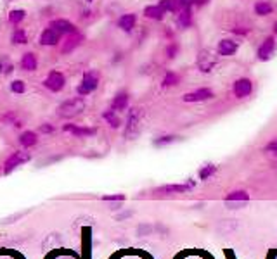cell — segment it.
Wrapping results in <instances>:
<instances>
[{"label": "cell", "instance_id": "obj_1", "mask_svg": "<svg viewBox=\"0 0 277 259\" xmlns=\"http://www.w3.org/2000/svg\"><path fill=\"white\" fill-rule=\"evenodd\" d=\"M144 128V109L140 107H132L128 111L127 125H125V138L127 140H135L140 135Z\"/></svg>", "mask_w": 277, "mask_h": 259}, {"label": "cell", "instance_id": "obj_2", "mask_svg": "<svg viewBox=\"0 0 277 259\" xmlns=\"http://www.w3.org/2000/svg\"><path fill=\"white\" fill-rule=\"evenodd\" d=\"M85 107H87L85 98L73 97L57 105L56 114H57V118H61V119H71V118H76L78 114H82V112L85 111Z\"/></svg>", "mask_w": 277, "mask_h": 259}, {"label": "cell", "instance_id": "obj_3", "mask_svg": "<svg viewBox=\"0 0 277 259\" xmlns=\"http://www.w3.org/2000/svg\"><path fill=\"white\" fill-rule=\"evenodd\" d=\"M30 161H32V154H30V152L16 151V152H12V154L4 161L2 173H4V175H9V173H12L14 169H18L19 166L26 164V162H30Z\"/></svg>", "mask_w": 277, "mask_h": 259}, {"label": "cell", "instance_id": "obj_4", "mask_svg": "<svg viewBox=\"0 0 277 259\" xmlns=\"http://www.w3.org/2000/svg\"><path fill=\"white\" fill-rule=\"evenodd\" d=\"M97 87H99V73H96V71H87V73L83 74L76 92H78L80 97H87V95L92 94Z\"/></svg>", "mask_w": 277, "mask_h": 259}, {"label": "cell", "instance_id": "obj_5", "mask_svg": "<svg viewBox=\"0 0 277 259\" xmlns=\"http://www.w3.org/2000/svg\"><path fill=\"white\" fill-rule=\"evenodd\" d=\"M43 87H45L47 90L54 92V94H59V92L66 87V76H64V73H61V71L52 69L45 76V80H43Z\"/></svg>", "mask_w": 277, "mask_h": 259}, {"label": "cell", "instance_id": "obj_6", "mask_svg": "<svg viewBox=\"0 0 277 259\" xmlns=\"http://www.w3.org/2000/svg\"><path fill=\"white\" fill-rule=\"evenodd\" d=\"M63 130L68 131V133H71L73 137H76V138H89L97 133V130L92 128V126H80V125H73V123L64 125Z\"/></svg>", "mask_w": 277, "mask_h": 259}, {"label": "cell", "instance_id": "obj_7", "mask_svg": "<svg viewBox=\"0 0 277 259\" xmlns=\"http://www.w3.org/2000/svg\"><path fill=\"white\" fill-rule=\"evenodd\" d=\"M192 189H194V182L172 183V185H163V187L154 189V194H163V195H170V194H185Z\"/></svg>", "mask_w": 277, "mask_h": 259}, {"label": "cell", "instance_id": "obj_8", "mask_svg": "<svg viewBox=\"0 0 277 259\" xmlns=\"http://www.w3.org/2000/svg\"><path fill=\"white\" fill-rule=\"evenodd\" d=\"M61 36L63 35H61L59 32H56V30L49 26V28H45L42 33H40L38 42H40V45H43V47H54L61 42Z\"/></svg>", "mask_w": 277, "mask_h": 259}, {"label": "cell", "instance_id": "obj_9", "mask_svg": "<svg viewBox=\"0 0 277 259\" xmlns=\"http://www.w3.org/2000/svg\"><path fill=\"white\" fill-rule=\"evenodd\" d=\"M225 204H227L229 207H238V206H241L242 202H248L249 200V194L246 192V190H234V192H231V194H227L225 195Z\"/></svg>", "mask_w": 277, "mask_h": 259}, {"label": "cell", "instance_id": "obj_10", "mask_svg": "<svg viewBox=\"0 0 277 259\" xmlns=\"http://www.w3.org/2000/svg\"><path fill=\"white\" fill-rule=\"evenodd\" d=\"M215 64H217V57L211 56V54L206 52V50L199 52V56H198V67H199V71H203V73H210V71L215 67Z\"/></svg>", "mask_w": 277, "mask_h": 259}, {"label": "cell", "instance_id": "obj_11", "mask_svg": "<svg viewBox=\"0 0 277 259\" xmlns=\"http://www.w3.org/2000/svg\"><path fill=\"white\" fill-rule=\"evenodd\" d=\"M50 28L59 32L61 35H73V33H76V26L71 21H68V19H54L50 23Z\"/></svg>", "mask_w": 277, "mask_h": 259}, {"label": "cell", "instance_id": "obj_12", "mask_svg": "<svg viewBox=\"0 0 277 259\" xmlns=\"http://www.w3.org/2000/svg\"><path fill=\"white\" fill-rule=\"evenodd\" d=\"M213 97V92L208 90V88H199V90H194L191 94L184 95L185 102H203V100H210Z\"/></svg>", "mask_w": 277, "mask_h": 259}, {"label": "cell", "instance_id": "obj_13", "mask_svg": "<svg viewBox=\"0 0 277 259\" xmlns=\"http://www.w3.org/2000/svg\"><path fill=\"white\" fill-rule=\"evenodd\" d=\"M19 66H21V69L26 71V73H33V71L38 69V59H36V56L33 52H26V54H23Z\"/></svg>", "mask_w": 277, "mask_h": 259}, {"label": "cell", "instance_id": "obj_14", "mask_svg": "<svg viewBox=\"0 0 277 259\" xmlns=\"http://www.w3.org/2000/svg\"><path fill=\"white\" fill-rule=\"evenodd\" d=\"M253 90V85L251 81L248 80V78H241V80H238L234 83V94L238 98H244L248 97L249 94H251Z\"/></svg>", "mask_w": 277, "mask_h": 259}, {"label": "cell", "instance_id": "obj_15", "mask_svg": "<svg viewBox=\"0 0 277 259\" xmlns=\"http://www.w3.org/2000/svg\"><path fill=\"white\" fill-rule=\"evenodd\" d=\"M83 42V36L78 35V33H73V35H68V38L63 42V47H61V52L63 54H71L80 43Z\"/></svg>", "mask_w": 277, "mask_h": 259}, {"label": "cell", "instance_id": "obj_16", "mask_svg": "<svg viewBox=\"0 0 277 259\" xmlns=\"http://www.w3.org/2000/svg\"><path fill=\"white\" fill-rule=\"evenodd\" d=\"M274 49H276V40H274L272 36H269V38L260 45L256 56H258L260 61H267V59H270V56L274 54Z\"/></svg>", "mask_w": 277, "mask_h": 259}, {"label": "cell", "instance_id": "obj_17", "mask_svg": "<svg viewBox=\"0 0 277 259\" xmlns=\"http://www.w3.org/2000/svg\"><path fill=\"white\" fill-rule=\"evenodd\" d=\"M19 144L25 149L35 147V145L38 144V133H36V131H32V130H26V131L21 133V137H19Z\"/></svg>", "mask_w": 277, "mask_h": 259}, {"label": "cell", "instance_id": "obj_18", "mask_svg": "<svg viewBox=\"0 0 277 259\" xmlns=\"http://www.w3.org/2000/svg\"><path fill=\"white\" fill-rule=\"evenodd\" d=\"M127 107H128V94L127 92H120V94L113 98V102H111V109L116 112H121Z\"/></svg>", "mask_w": 277, "mask_h": 259}, {"label": "cell", "instance_id": "obj_19", "mask_svg": "<svg viewBox=\"0 0 277 259\" xmlns=\"http://www.w3.org/2000/svg\"><path fill=\"white\" fill-rule=\"evenodd\" d=\"M14 69H16V66L11 57H9L7 54H0V74L9 76V74L14 73Z\"/></svg>", "mask_w": 277, "mask_h": 259}, {"label": "cell", "instance_id": "obj_20", "mask_svg": "<svg viewBox=\"0 0 277 259\" xmlns=\"http://www.w3.org/2000/svg\"><path fill=\"white\" fill-rule=\"evenodd\" d=\"M135 23H137V16L135 14H123L118 19V26L127 33H130L135 28Z\"/></svg>", "mask_w": 277, "mask_h": 259}, {"label": "cell", "instance_id": "obj_21", "mask_svg": "<svg viewBox=\"0 0 277 259\" xmlns=\"http://www.w3.org/2000/svg\"><path fill=\"white\" fill-rule=\"evenodd\" d=\"M236 50H238V43L232 42V40H222V42L218 43V54L224 57L234 56Z\"/></svg>", "mask_w": 277, "mask_h": 259}, {"label": "cell", "instance_id": "obj_22", "mask_svg": "<svg viewBox=\"0 0 277 259\" xmlns=\"http://www.w3.org/2000/svg\"><path fill=\"white\" fill-rule=\"evenodd\" d=\"M144 16L149 19H154V21H161L165 18V11L160 7V5H147L144 9Z\"/></svg>", "mask_w": 277, "mask_h": 259}, {"label": "cell", "instance_id": "obj_23", "mask_svg": "<svg viewBox=\"0 0 277 259\" xmlns=\"http://www.w3.org/2000/svg\"><path fill=\"white\" fill-rule=\"evenodd\" d=\"M0 119H2V123H5V125H12L14 128H21L23 126V121L19 119V116L16 114L14 111L4 112V114L0 116Z\"/></svg>", "mask_w": 277, "mask_h": 259}, {"label": "cell", "instance_id": "obj_24", "mask_svg": "<svg viewBox=\"0 0 277 259\" xmlns=\"http://www.w3.org/2000/svg\"><path fill=\"white\" fill-rule=\"evenodd\" d=\"M11 42H12V45H26V43H28V35H26L25 30L16 28L11 35Z\"/></svg>", "mask_w": 277, "mask_h": 259}, {"label": "cell", "instance_id": "obj_25", "mask_svg": "<svg viewBox=\"0 0 277 259\" xmlns=\"http://www.w3.org/2000/svg\"><path fill=\"white\" fill-rule=\"evenodd\" d=\"M103 118L107 121V125L111 126V128H120L121 126V119L120 116L116 114V111H113V109H107L106 112L103 114Z\"/></svg>", "mask_w": 277, "mask_h": 259}, {"label": "cell", "instance_id": "obj_26", "mask_svg": "<svg viewBox=\"0 0 277 259\" xmlns=\"http://www.w3.org/2000/svg\"><path fill=\"white\" fill-rule=\"evenodd\" d=\"M25 18H26L25 9H12V11L9 12V23H11V25L18 26L19 23H23V19Z\"/></svg>", "mask_w": 277, "mask_h": 259}, {"label": "cell", "instance_id": "obj_27", "mask_svg": "<svg viewBox=\"0 0 277 259\" xmlns=\"http://www.w3.org/2000/svg\"><path fill=\"white\" fill-rule=\"evenodd\" d=\"M215 173H217V166H215V164H206V166H203V168L199 169V178H201L203 182H206V180H210Z\"/></svg>", "mask_w": 277, "mask_h": 259}, {"label": "cell", "instance_id": "obj_28", "mask_svg": "<svg viewBox=\"0 0 277 259\" xmlns=\"http://www.w3.org/2000/svg\"><path fill=\"white\" fill-rule=\"evenodd\" d=\"M178 23H180L184 28H189L192 23V14H191V9H182V12L178 14Z\"/></svg>", "mask_w": 277, "mask_h": 259}, {"label": "cell", "instance_id": "obj_29", "mask_svg": "<svg viewBox=\"0 0 277 259\" xmlns=\"http://www.w3.org/2000/svg\"><path fill=\"white\" fill-rule=\"evenodd\" d=\"M255 12L258 16H267L272 12V4L270 2H258V4L255 5Z\"/></svg>", "mask_w": 277, "mask_h": 259}, {"label": "cell", "instance_id": "obj_30", "mask_svg": "<svg viewBox=\"0 0 277 259\" xmlns=\"http://www.w3.org/2000/svg\"><path fill=\"white\" fill-rule=\"evenodd\" d=\"M11 92L16 95H23L26 92V83L23 80H14L11 81Z\"/></svg>", "mask_w": 277, "mask_h": 259}, {"label": "cell", "instance_id": "obj_31", "mask_svg": "<svg viewBox=\"0 0 277 259\" xmlns=\"http://www.w3.org/2000/svg\"><path fill=\"white\" fill-rule=\"evenodd\" d=\"M175 140H177L175 135H163V137L154 140V145H156V147H165V145H168V144H173Z\"/></svg>", "mask_w": 277, "mask_h": 259}, {"label": "cell", "instance_id": "obj_32", "mask_svg": "<svg viewBox=\"0 0 277 259\" xmlns=\"http://www.w3.org/2000/svg\"><path fill=\"white\" fill-rule=\"evenodd\" d=\"M178 80H180V78H178V74L168 71V73L165 74V78H163V87H173V85L178 83Z\"/></svg>", "mask_w": 277, "mask_h": 259}, {"label": "cell", "instance_id": "obj_33", "mask_svg": "<svg viewBox=\"0 0 277 259\" xmlns=\"http://www.w3.org/2000/svg\"><path fill=\"white\" fill-rule=\"evenodd\" d=\"M158 5H160L165 12H175V9H177L173 0H160V4Z\"/></svg>", "mask_w": 277, "mask_h": 259}, {"label": "cell", "instance_id": "obj_34", "mask_svg": "<svg viewBox=\"0 0 277 259\" xmlns=\"http://www.w3.org/2000/svg\"><path fill=\"white\" fill-rule=\"evenodd\" d=\"M101 200H104V202H123L125 195L123 194H111V195H103Z\"/></svg>", "mask_w": 277, "mask_h": 259}, {"label": "cell", "instance_id": "obj_35", "mask_svg": "<svg viewBox=\"0 0 277 259\" xmlns=\"http://www.w3.org/2000/svg\"><path fill=\"white\" fill-rule=\"evenodd\" d=\"M177 9H189L191 4H194V0H173Z\"/></svg>", "mask_w": 277, "mask_h": 259}, {"label": "cell", "instance_id": "obj_36", "mask_svg": "<svg viewBox=\"0 0 277 259\" xmlns=\"http://www.w3.org/2000/svg\"><path fill=\"white\" fill-rule=\"evenodd\" d=\"M265 152H272V154H277V137L272 138L269 144L265 145Z\"/></svg>", "mask_w": 277, "mask_h": 259}, {"label": "cell", "instance_id": "obj_37", "mask_svg": "<svg viewBox=\"0 0 277 259\" xmlns=\"http://www.w3.org/2000/svg\"><path fill=\"white\" fill-rule=\"evenodd\" d=\"M54 126L50 125V123H43V125H40V133H45V135H49V133H54Z\"/></svg>", "mask_w": 277, "mask_h": 259}, {"label": "cell", "instance_id": "obj_38", "mask_svg": "<svg viewBox=\"0 0 277 259\" xmlns=\"http://www.w3.org/2000/svg\"><path fill=\"white\" fill-rule=\"evenodd\" d=\"M177 52H178V47L175 45V43H172V45L167 49V54H168V57H170V59H173V57L177 56Z\"/></svg>", "mask_w": 277, "mask_h": 259}, {"label": "cell", "instance_id": "obj_39", "mask_svg": "<svg viewBox=\"0 0 277 259\" xmlns=\"http://www.w3.org/2000/svg\"><path fill=\"white\" fill-rule=\"evenodd\" d=\"M208 0H194V4H198V5H205Z\"/></svg>", "mask_w": 277, "mask_h": 259}, {"label": "cell", "instance_id": "obj_40", "mask_svg": "<svg viewBox=\"0 0 277 259\" xmlns=\"http://www.w3.org/2000/svg\"><path fill=\"white\" fill-rule=\"evenodd\" d=\"M90 2H94V0H87V4H90Z\"/></svg>", "mask_w": 277, "mask_h": 259}, {"label": "cell", "instance_id": "obj_41", "mask_svg": "<svg viewBox=\"0 0 277 259\" xmlns=\"http://www.w3.org/2000/svg\"><path fill=\"white\" fill-rule=\"evenodd\" d=\"M5 2H14V0H5Z\"/></svg>", "mask_w": 277, "mask_h": 259}, {"label": "cell", "instance_id": "obj_42", "mask_svg": "<svg viewBox=\"0 0 277 259\" xmlns=\"http://www.w3.org/2000/svg\"><path fill=\"white\" fill-rule=\"evenodd\" d=\"M276 33H277V23H276Z\"/></svg>", "mask_w": 277, "mask_h": 259}]
</instances>
